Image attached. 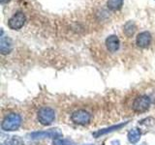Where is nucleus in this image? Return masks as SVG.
Returning a JSON list of instances; mask_svg holds the SVG:
<instances>
[{"mask_svg":"<svg viewBox=\"0 0 155 145\" xmlns=\"http://www.w3.org/2000/svg\"><path fill=\"white\" fill-rule=\"evenodd\" d=\"M0 1H1L2 4H5V3H8L10 0H0Z\"/></svg>","mask_w":155,"mask_h":145,"instance_id":"obj_16","label":"nucleus"},{"mask_svg":"<svg viewBox=\"0 0 155 145\" xmlns=\"http://www.w3.org/2000/svg\"><path fill=\"white\" fill-rule=\"evenodd\" d=\"M136 43H137L138 47H147L150 45V43H151V35L147 31L140 32L137 36Z\"/></svg>","mask_w":155,"mask_h":145,"instance_id":"obj_7","label":"nucleus"},{"mask_svg":"<svg viewBox=\"0 0 155 145\" xmlns=\"http://www.w3.org/2000/svg\"><path fill=\"white\" fill-rule=\"evenodd\" d=\"M21 117L17 113H11L8 116L5 117V119L2 122V130H16L17 129H18V127L21 126Z\"/></svg>","mask_w":155,"mask_h":145,"instance_id":"obj_1","label":"nucleus"},{"mask_svg":"<svg viewBox=\"0 0 155 145\" xmlns=\"http://www.w3.org/2000/svg\"><path fill=\"white\" fill-rule=\"evenodd\" d=\"M119 39L116 35H110L107 38L106 40V46L107 48L110 51V52H115L116 50L119 48Z\"/></svg>","mask_w":155,"mask_h":145,"instance_id":"obj_9","label":"nucleus"},{"mask_svg":"<svg viewBox=\"0 0 155 145\" xmlns=\"http://www.w3.org/2000/svg\"><path fill=\"white\" fill-rule=\"evenodd\" d=\"M127 124V123H122V124H119V125H116V126H113V127H110V128H107V129H103V130H100L98 132H96L93 134V135L95 137H99L100 135H103V134H106L108 133H110V132H114L115 130H118V129H121L122 127Z\"/></svg>","mask_w":155,"mask_h":145,"instance_id":"obj_10","label":"nucleus"},{"mask_svg":"<svg viewBox=\"0 0 155 145\" xmlns=\"http://www.w3.org/2000/svg\"><path fill=\"white\" fill-rule=\"evenodd\" d=\"M87 145H91V144H87Z\"/></svg>","mask_w":155,"mask_h":145,"instance_id":"obj_17","label":"nucleus"},{"mask_svg":"<svg viewBox=\"0 0 155 145\" xmlns=\"http://www.w3.org/2000/svg\"><path fill=\"white\" fill-rule=\"evenodd\" d=\"M123 5V0H108L107 6L110 10H119Z\"/></svg>","mask_w":155,"mask_h":145,"instance_id":"obj_12","label":"nucleus"},{"mask_svg":"<svg viewBox=\"0 0 155 145\" xmlns=\"http://www.w3.org/2000/svg\"><path fill=\"white\" fill-rule=\"evenodd\" d=\"M53 145H73V143L70 141V140L57 138L53 141Z\"/></svg>","mask_w":155,"mask_h":145,"instance_id":"obj_15","label":"nucleus"},{"mask_svg":"<svg viewBox=\"0 0 155 145\" xmlns=\"http://www.w3.org/2000/svg\"><path fill=\"white\" fill-rule=\"evenodd\" d=\"M5 144L6 145H24L23 141L18 137H14L13 138L7 140Z\"/></svg>","mask_w":155,"mask_h":145,"instance_id":"obj_14","label":"nucleus"},{"mask_svg":"<svg viewBox=\"0 0 155 145\" xmlns=\"http://www.w3.org/2000/svg\"><path fill=\"white\" fill-rule=\"evenodd\" d=\"M31 138L38 139V138H45V137H52L57 139L58 137H62V133L58 129H52L48 132H35L30 134Z\"/></svg>","mask_w":155,"mask_h":145,"instance_id":"obj_6","label":"nucleus"},{"mask_svg":"<svg viewBox=\"0 0 155 145\" xmlns=\"http://www.w3.org/2000/svg\"><path fill=\"white\" fill-rule=\"evenodd\" d=\"M25 23V16L21 12H18L9 19L8 25L13 30H19Z\"/></svg>","mask_w":155,"mask_h":145,"instance_id":"obj_4","label":"nucleus"},{"mask_svg":"<svg viewBox=\"0 0 155 145\" xmlns=\"http://www.w3.org/2000/svg\"><path fill=\"white\" fill-rule=\"evenodd\" d=\"M140 138V132L138 129H132L128 133V139L131 143H137Z\"/></svg>","mask_w":155,"mask_h":145,"instance_id":"obj_11","label":"nucleus"},{"mask_svg":"<svg viewBox=\"0 0 155 145\" xmlns=\"http://www.w3.org/2000/svg\"><path fill=\"white\" fill-rule=\"evenodd\" d=\"M13 50V43L11 39L3 36V32L1 35V39H0V51L2 54H8L12 51Z\"/></svg>","mask_w":155,"mask_h":145,"instance_id":"obj_8","label":"nucleus"},{"mask_svg":"<svg viewBox=\"0 0 155 145\" xmlns=\"http://www.w3.org/2000/svg\"><path fill=\"white\" fill-rule=\"evenodd\" d=\"M55 118V112L54 110L51 108H43L39 110L38 112V119L39 122L42 125H51L53 120Z\"/></svg>","mask_w":155,"mask_h":145,"instance_id":"obj_2","label":"nucleus"},{"mask_svg":"<svg viewBox=\"0 0 155 145\" xmlns=\"http://www.w3.org/2000/svg\"><path fill=\"white\" fill-rule=\"evenodd\" d=\"M71 119L73 122H75L76 124H79V125H85V124H88L89 121L91 119V116L90 114L87 112L85 110H77L75 112H73L72 116H71Z\"/></svg>","mask_w":155,"mask_h":145,"instance_id":"obj_5","label":"nucleus"},{"mask_svg":"<svg viewBox=\"0 0 155 145\" xmlns=\"http://www.w3.org/2000/svg\"><path fill=\"white\" fill-rule=\"evenodd\" d=\"M136 30V26H135V24L134 22L132 21H129L128 23H126L125 24V26H124V32L125 34L127 36H132L134 32Z\"/></svg>","mask_w":155,"mask_h":145,"instance_id":"obj_13","label":"nucleus"},{"mask_svg":"<svg viewBox=\"0 0 155 145\" xmlns=\"http://www.w3.org/2000/svg\"><path fill=\"white\" fill-rule=\"evenodd\" d=\"M150 106V99L147 96H139L133 103V109L136 112H144Z\"/></svg>","mask_w":155,"mask_h":145,"instance_id":"obj_3","label":"nucleus"}]
</instances>
